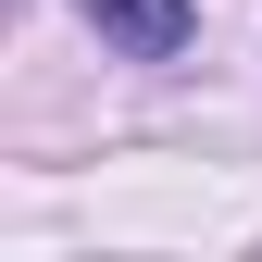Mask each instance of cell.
<instances>
[{
  "instance_id": "cell-1",
  "label": "cell",
  "mask_w": 262,
  "mask_h": 262,
  "mask_svg": "<svg viewBox=\"0 0 262 262\" xmlns=\"http://www.w3.org/2000/svg\"><path fill=\"white\" fill-rule=\"evenodd\" d=\"M88 25H100L113 50H138V62H175L187 38H200V13H187V0H88Z\"/></svg>"
}]
</instances>
